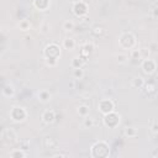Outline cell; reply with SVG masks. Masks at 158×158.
<instances>
[{"instance_id": "7c38bea8", "label": "cell", "mask_w": 158, "mask_h": 158, "mask_svg": "<svg viewBox=\"0 0 158 158\" xmlns=\"http://www.w3.org/2000/svg\"><path fill=\"white\" fill-rule=\"evenodd\" d=\"M32 4L38 11H46L51 6V0H32Z\"/></svg>"}, {"instance_id": "ba28073f", "label": "cell", "mask_w": 158, "mask_h": 158, "mask_svg": "<svg viewBox=\"0 0 158 158\" xmlns=\"http://www.w3.org/2000/svg\"><path fill=\"white\" fill-rule=\"evenodd\" d=\"M141 69H142V72H143L144 74L151 75V74H153V73L156 72L157 64H156L154 59L147 57V58H144V59L142 60V63H141Z\"/></svg>"}, {"instance_id": "9a60e30c", "label": "cell", "mask_w": 158, "mask_h": 158, "mask_svg": "<svg viewBox=\"0 0 158 158\" xmlns=\"http://www.w3.org/2000/svg\"><path fill=\"white\" fill-rule=\"evenodd\" d=\"M58 139L54 138V137H46L44 141H43V146L44 148L47 149H53V148H57L58 147Z\"/></svg>"}, {"instance_id": "d6a6232c", "label": "cell", "mask_w": 158, "mask_h": 158, "mask_svg": "<svg viewBox=\"0 0 158 158\" xmlns=\"http://www.w3.org/2000/svg\"><path fill=\"white\" fill-rule=\"evenodd\" d=\"M20 148H21V149H23V151H27V149L30 148L28 142H21V143H20Z\"/></svg>"}, {"instance_id": "277c9868", "label": "cell", "mask_w": 158, "mask_h": 158, "mask_svg": "<svg viewBox=\"0 0 158 158\" xmlns=\"http://www.w3.org/2000/svg\"><path fill=\"white\" fill-rule=\"evenodd\" d=\"M102 122L104 125L107 127V128H116L118 127L120 122H121V116L118 112H116L115 110L104 115V118H102Z\"/></svg>"}, {"instance_id": "cb8c5ba5", "label": "cell", "mask_w": 158, "mask_h": 158, "mask_svg": "<svg viewBox=\"0 0 158 158\" xmlns=\"http://www.w3.org/2000/svg\"><path fill=\"white\" fill-rule=\"evenodd\" d=\"M142 89H143V91H144L146 95H149V94H153L154 93L156 86H154L153 83H144V85L142 86Z\"/></svg>"}, {"instance_id": "3957f363", "label": "cell", "mask_w": 158, "mask_h": 158, "mask_svg": "<svg viewBox=\"0 0 158 158\" xmlns=\"http://www.w3.org/2000/svg\"><path fill=\"white\" fill-rule=\"evenodd\" d=\"M9 116L11 118V121L16 122V123H20V122H23L27 116H28V112L27 110L23 107V106H19V105H15L10 109V112H9Z\"/></svg>"}, {"instance_id": "5bb4252c", "label": "cell", "mask_w": 158, "mask_h": 158, "mask_svg": "<svg viewBox=\"0 0 158 158\" xmlns=\"http://www.w3.org/2000/svg\"><path fill=\"white\" fill-rule=\"evenodd\" d=\"M85 63H86V59H84V58L80 57V56H77V57L72 58V60H70V67H72L73 69L83 68V65H84Z\"/></svg>"}, {"instance_id": "2e32d148", "label": "cell", "mask_w": 158, "mask_h": 158, "mask_svg": "<svg viewBox=\"0 0 158 158\" xmlns=\"http://www.w3.org/2000/svg\"><path fill=\"white\" fill-rule=\"evenodd\" d=\"M1 93H2V95L5 98H12L15 95V86L12 84H6L1 89Z\"/></svg>"}, {"instance_id": "f1b7e54d", "label": "cell", "mask_w": 158, "mask_h": 158, "mask_svg": "<svg viewBox=\"0 0 158 158\" xmlns=\"http://www.w3.org/2000/svg\"><path fill=\"white\" fill-rule=\"evenodd\" d=\"M91 31H93V33H94L95 36H102V35L105 33V30H104V27H102V26H100V25H96V26H94Z\"/></svg>"}, {"instance_id": "74e56055", "label": "cell", "mask_w": 158, "mask_h": 158, "mask_svg": "<svg viewBox=\"0 0 158 158\" xmlns=\"http://www.w3.org/2000/svg\"><path fill=\"white\" fill-rule=\"evenodd\" d=\"M81 1H83V2H85V4H88V5H89V4H90V1H91V0H81Z\"/></svg>"}, {"instance_id": "e575fe53", "label": "cell", "mask_w": 158, "mask_h": 158, "mask_svg": "<svg viewBox=\"0 0 158 158\" xmlns=\"http://www.w3.org/2000/svg\"><path fill=\"white\" fill-rule=\"evenodd\" d=\"M148 49H151L152 52H156L157 51V43H152L151 46H149V48Z\"/></svg>"}, {"instance_id": "484cf974", "label": "cell", "mask_w": 158, "mask_h": 158, "mask_svg": "<svg viewBox=\"0 0 158 158\" xmlns=\"http://www.w3.org/2000/svg\"><path fill=\"white\" fill-rule=\"evenodd\" d=\"M49 31H51V25H49V22H48V21H42V23L40 25V32H41L42 35H47V33H49Z\"/></svg>"}, {"instance_id": "603a6c76", "label": "cell", "mask_w": 158, "mask_h": 158, "mask_svg": "<svg viewBox=\"0 0 158 158\" xmlns=\"http://www.w3.org/2000/svg\"><path fill=\"white\" fill-rule=\"evenodd\" d=\"M142 58V54H141V49H137V48H132L130 51V56H128V59H132V60H137V59H141Z\"/></svg>"}, {"instance_id": "8fae6325", "label": "cell", "mask_w": 158, "mask_h": 158, "mask_svg": "<svg viewBox=\"0 0 158 158\" xmlns=\"http://www.w3.org/2000/svg\"><path fill=\"white\" fill-rule=\"evenodd\" d=\"M95 49V46L93 42H85L83 46H81V51H80V57H83L84 59H86Z\"/></svg>"}, {"instance_id": "5b68a950", "label": "cell", "mask_w": 158, "mask_h": 158, "mask_svg": "<svg viewBox=\"0 0 158 158\" xmlns=\"http://www.w3.org/2000/svg\"><path fill=\"white\" fill-rule=\"evenodd\" d=\"M60 46L58 43H48L44 49H43V56L44 58H54V59H58L60 57Z\"/></svg>"}, {"instance_id": "ffe728a7", "label": "cell", "mask_w": 158, "mask_h": 158, "mask_svg": "<svg viewBox=\"0 0 158 158\" xmlns=\"http://www.w3.org/2000/svg\"><path fill=\"white\" fill-rule=\"evenodd\" d=\"M9 156L12 157V158H26L27 157V153H26V151H23L21 148H17V149H12L9 153Z\"/></svg>"}, {"instance_id": "7402d4cb", "label": "cell", "mask_w": 158, "mask_h": 158, "mask_svg": "<svg viewBox=\"0 0 158 158\" xmlns=\"http://www.w3.org/2000/svg\"><path fill=\"white\" fill-rule=\"evenodd\" d=\"M123 135H125L127 138H133V137H136V136L138 135V131H137V128H136V127L130 126V127H126V128H125Z\"/></svg>"}, {"instance_id": "d4e9b609", "label": "cell", "mask_w": 158, "mask_h": 158, "mask_svg": "<svg viewBox=\"0 0 158 158\" xmlns=\"http://www.w3.org/2000/svg\"><path fill=\"white\" fill-rule=\"evenodd\" d=\"M19 28H20L21 31H28V30L31 28V22H30V20H27V19L21 20V21L19 22Z\"/></svg>"}, {"instance_id": "4316f807", "label": "cell", "mask_w": 158, "mask_h": 158, "mask_svg": "<svg viewBox=\"0 0 158 158\" xmlns=\"http://www.w3.org/2000/svg\"><path fill=\"white\" fill-rule=\"evenodd\" d=\"M74 27H75V25H74V22H73V21H70V20L64 21V22H63V25H62V28H63L65 32H70V31H73V30H74Z\"/></svg>"}, {"instance_id": "44dd1931", "label": "cell", "mask_w": 158, "mask_h": 158, "mask_svg": "<svg viewBox=\"0 0 158 158\" xmlns=\"http://www.w3.org/2000/svg\"><path fill=\"white\" fill-rule=\"evenodd\" d=\"M95 126V118L93 116H85L83 120V127L84 128H93Z\"/></svg>"}, {"instance_id": "30bf717a", "label": "cell", "mask_w": 158, "mask_h": 158, "mask_svg": "<svg viewBox=\"0 0 158 158\" xmlns=\"http://www.w3.org/2000/svg\"><path fill=\"white\" fill-rule=\"evenodd\" d=\"M2 137H4V139H5L7 143H10V144L17 142V133H16V131H15L14 128H6V130L4 131Z\"/></svg>"}, {"instance_id": "d590c367", "label": "cell", "mask_w": 158, "mask_h": 158, "mask_svg": "<svg viewBox=\"0 0 158 158\" xmlns=\"http://www.w3.org/2000/svg\"><path fill=\"white\" fill-rule=\"evenodd\" d=\"M68 85H69V88H70V89H73V88H74V85H75V84H74V79H73V80H70V83H69Z\"/></svg>"}, {"instance_id": "8d00e7d4", "label": "cell", "mask_w": 158, "mask_h": 158, "mask_svg": "<svg viewBox=\"0 0 158 158\" xmlns=\"http://www.w3.org/2000/svg\"><path fill=\"white\" fill-rule=\"evenodd\" d=\"M153 19H157V7L153 9Z\"/></svg>"}, {"instance_id": "4fadbf2b", "label": "cell", "mask_w": 158, "mask_h": 158, "mask_svg": "<svg viewBox=\"0 0 158 158\" xmlns=\"http://www.w3.org/2000/svg\"><path fill=\"white\" fill-rule=\"evenodd\" d=\"M38 100L42 102V104H47L52 100V94L49 93V90H46V89H42L38 91Z\"/></svg>"}, {"instance_id": "1f68e13d", "label": "cell", "mask_w": 158, "mask_h": 158, "mask_svg": "<svg viewBox=\"0 0 158 158\" xmlns=\"http://www.w3.org/2000/svg\"><path fill=\"white\" fill-rule=\"evenodd\" d=\"M151 131H152L154 135L158 132V123H157V121H156V120H153V121H152V125H151Z\"/></svg>"}, {"instance_id": "4dcf8cb0", "label": "cell", "mask_w": 158, "mask_h": 158, "mask_svg": "<svg viewBox=\"0 0 158 158\" xmlns=\"http://www.w3.org/2000/svg\"><path fill=\"white\" fill-rule=\"evenodd\" d=\"M44 62L48 67H56L57 63H58V59H54V58H44Z\"/></svg>"}, {"instance_id": "f546056e", "label": "cell", "mask_w": 158, "mask_h": 158, "mask_svg": "<svg viewBox=\"0 0 158 158\" xmlns=\"http://www.w3.org/2000/svg\"><path fill=\"white\" fill-rule=\"evenodd\" d=\"M83 77H84V69L83 68L73 69V78L74 79H81Z\"/></svg>"}, {"instance_id": "ac0fdd59", "label": "cell", "mask_w": 158, "mask_h": 158, "mask_svg": "<svg viewBox=\"0 0 158 158\" xmlns=\"http://www.w3.org/2000/svg\"><path fill=\"white\" fill-rule=\"evenodd\" d=\"M144 79L142 78V77H139V75H137V77H133L132 78V80H131V85L135 88V89H142V86L144 85Z\"/></svg>"}, {"instance_id": "7a4b0ae2", "label": "cell", "mask_w": 158, "mask_h": 158, "mask_svg": "<svg viewBox=\"0 0 158 158\" xmlns=\"http://www.w3.org/2000/svg\"><path fill=\"white\" fill-rule=\"evenodd\" d=\"M118 44L122 49H130L131 51L137 44L136 36L132 32H123V33H121V36L118 38Z\"/></svg>"}, {"instance_id": "9c48e42d", "label": "cell", "mask_w": 158, "mask_h": 158, "mask_svg": "<svg viewBox=\"0 0 158 158\" xmlns=\"http://www.w3.org/2000/svg\"><path fill=\"white\" fill-rule=\"evenodd\" d=\"M41 120H42L43 123L51 125V123H53V122L56 121V112H54L53 110H51V109H47V110H44V111L42 112Z\"/></svg>"}, {"instance_id": "83f0119b", "label": "cell", "mask_w": 158, "mask_h": 158, "mask_svg": "<svg viewBox=\"0 0 158 158\" xmlns=\"http://www.w3.org/2000/svg\"><path fill=\"white\" fill-rule=\"evenodd\" d=\"M116 60H117L120 64H125V63H127V60H128V54H126V53H117Z\"/></svg>"}, {"instance_id": "d6986e66", "label": "cell", "mask_w": 158, "mask_h": 158, "mask_svg": "<svg viewBox=\"0 0 158 158\" xmlns=\"http://www.w3.org/2000/svg\"><path fill=\"white\" fill-rule=\"evenodd\" d=\"M62 46H63L64 49H67V51H72V49H74V47H75V41H74L72 37H67V38L63 40Z\"/></svg>"}, {"instance_id": "8992f818", "label": "cell", "mask_w": 158, "mask_h": 158, "mask_svg": "<svg viewBox=\"0 0 158 158\" xmlns=\"http://www.w3.org/2000/svg\"><path fill=\"white\" fill-rule=\"evenodd\" d=\"M115 101L112 99H109V98H104L101 100H99L98 102V110L99 112H101L102 115H106L111 111L115 110Z\"/></svg>"}, {"instance_id": "e0dca14e", "label": "cell", "mask_w": 158, "mask_h": 158, "mask_svg": "<svg viewBox=\"0 0 158 158\" xmlns=\"http://www.w3.org/2000/svg\"><path fill=\"white\" fill-rule=\"evenodd\" d=\"M77 114L80 116V117H85L90 114V106L86 105V104H81L77 107Z\"/></svg>"}, {"instance_id": "836d02e7", "label": "cell", "mask_w": 158, "mask_h": 158, "mask_svg": "<svg viewBox=\"0 0 158 158\" xmlns=\"http://www.w3.org/2000/svg\"><path fill=\"white\" fill-rule=\"evenodd\" d=\"M68 154L67 153H60V152H58V153H53L52 154V157H67Z\"/></svg>"}, {"instance_id": "f35d334b", "label": "cell", "mask_w": 158, "mask_h": 158, "mask_svg": "<svg viewBox=\"0 0 158 158\" xmlns=\"http://www.w3.org/2000/svg\"><path fill=\"white\" fill-rule=\"evenodd\" d=\"M70 1H73V2H74V1H75V0H70Z\"/></svg>"}, {"instance_id": "52a82bcc", "label": "cell", "mask_w": 158, "mask_h": 158, "mask_svg": "<svg viewBox=\"0 0 158 158\" xmlns=\"http://www.w3.org/2000/svg\"><path fill=\"white\" fill-rule=\"evenodd\" d=\"M72 10H73V14L77 17H85L86 14H88V10H89V5L83 2L81 0H78V1L73 2Z\"/></svg>"}, {"instance_id": "6da1fadb", "label": "cell", "mask_w": 158, "mask_h": 158, "mask_svg": "<svg viewBox=\"0 0 158 158\" xmlns=\"http://www.w3.org/2000/svg\"><path fill=\"white\" fill-rule=\"evenodd\" d=\"M110 146L106 141H96L90 147V157L91 158H107L110 156Z\"/></svg>"}]
</instances>
